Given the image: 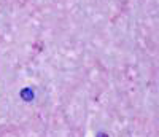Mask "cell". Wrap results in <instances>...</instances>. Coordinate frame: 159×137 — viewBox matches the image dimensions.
<instances>
[{"label":"cell","instance_id":"1","mask_svg":"<svg viewBox=\"0 0 159 137\" xmlns=\"http://www.w3.org/2000/svg\"><path fill=\"white\" fill-rule=\"evenodd\" d=\"M22 97H24L25 101H30V99L34 97V91H30V89H24V91H22Z\"/></svg>","mask_w":159,"mask_h":137},{"label":"cell","instance_id":"2","mask_svg":"<svg viewBox=\"0 0 159 137\" xmlns=\"http://www.w3.org/2000/svg\"><path fill=\"white\" fill-rule=\"evenodd\" d=\"M99 137H108V135H105V134H100V135H99Z\"/></svg>","mask_w":159,"mask_h":137}]
</instances>
